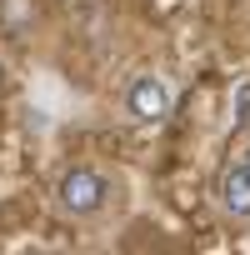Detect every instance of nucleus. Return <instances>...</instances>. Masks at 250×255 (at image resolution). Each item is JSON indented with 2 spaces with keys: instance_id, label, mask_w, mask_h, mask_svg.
Returning a JSON list of instances; mask_svg holds the SVG:
<instances>
[{
  "instance_id": "3",
  "label": "nucleus",
  "mask_w": 250,
  "mask_h": 255,
  "mask_svg": "<svg viewBox=\"0 0 250 255\" xmlns=\"http://www.w3.org/2000/svg\"><path fill=\"white\" fill-rule=\"evenodd\" d=\"M40 25V0H0V35L5 40H25Z\"/></svg>"
},
{
  "instance_id": "5",
  "label": "nucleus",
  "mask_w": 250,
  "mask_h": 255,
  "mask_svg": "<svg viewBox=\"0 0 250 255\" xmlns=\"http://www.w3.org/2000/svg\"><path fill=\"white\" fill-rule=\"evenodd\" d=\"M245 165H250V150H245Z\"/></svg>"
},
{
  "instance_id": "2",
  "label": "nucleus",
  "mask_w": 250,
  "mask_h": 255,
  "mask_svg": "<svg viewBox=\"0 0 250 255\" xmlns=\"http://www.w3.org/2000/svg\"><path fill=\"white\" fill-rule=\"evenodd\" d=\"M170 110H175V90H170L165 75L145 70V75H135L130 85H125V115H130L135 125H160Z\"/></svg>"
},
{
  "instance_id": "4",
  "label": "nucleus",
  "mask_w": 250,
  "mask_h": 255,
  "mask_svg": "<svg viewBox=\"0 0 250 255\" xmlns=\"http://www.w3.org/2000/svg\"><path fill=\"white\" fill-rule=\"evenodd\" d=\"M220 205L235 220H250V165H230L220 175Z\"/></svg>"
},
{
  "instance_id": "1",
  "label": "nucleus",
  "mask_w": 250,
  "mask_h": 255,
  "mask_svg": "<svg viewBox=\"0 0 250 255\" xmlns=\"http://www.w3.org/2000/svg\"><path fill=\"white\" fill-rule=\"evenodd\" d=\"M55 205H60L65 215H75V220L100 215V210L110 205V180H105L100 170H90V165H75V170L60 175V185H55Z\"/></svg>"
}]
</instances>
